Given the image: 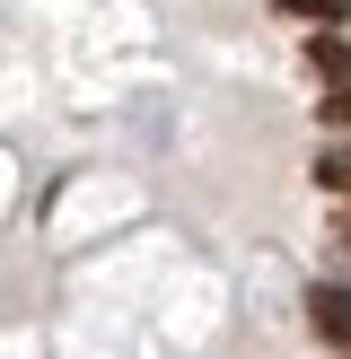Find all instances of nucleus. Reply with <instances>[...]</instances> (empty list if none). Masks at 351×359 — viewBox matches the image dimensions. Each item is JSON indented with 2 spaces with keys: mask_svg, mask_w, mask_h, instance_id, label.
I'll return each mask as SVG.
<instances>
[{
  "mask_svg": "<svg viewBox=\"0 0 351 359\" xmlns=\"http://www.w3.org/2000/svg\"><path fill=\"white\" fill-rule=\"evenodd\" d=\"M316 184H325V193H351V149H325V158H316Z\"/></svg>",
  "mask_w": 351,
  "mask_h": 359,
  "instance_id": "nucleus-2",
  "label": "nucleus"
},
{
  "mask_svg": "<svg viewBox=\"0 0 351 359\" xmlns=\"http://www.w3.org/2000/svg\"><path fill=\"white\" fill-rule=\"evenodd\" d=\"M316 70H333V79H351V44H343V35H316Z\"/></svg>",
  "mask_w": 351,
  "mask_h": 359,
  "instance_id": "nucleus-3",
  "label": "nucleus"
},
{
  "mask_svg": "<svg viewBox=\"0 0 351 359\" xmlns=\"http://www.w3.org/2000/svg\"><path fill=\"white\" fill-rule=\"evenodd\" d=\"M272 9H281V18H325V27H333L351 0H272Z\"/></svg>",
  "mask_w": 351,
  "mask_h": 359,
  "instance_id": "nucleus-4",
  "label": "nucleus"
},
{
  "mask_svg": "<svg viewBox=\"0 0 351 359\" xmlns=\"http://www.w3.org/2000/svg\"><path fill=\"white\" fill-rule=\"evenodd\" d=\"M343 237H351V210H343Z\"/></svg>",
  "mask_w": 351,
  "mask_h": 359,
  "instance_id": "nucleus-6",
  "label": "nucleus"
},
{
  "mask_svg": "<svg viewBox=\"0 0 351 359\" xmlns=\"http://www.w3.org/2000/svg\"><path fill=\"white\" fill-rule=\"evenodd\" d=\"M307 325L325 333V342H351V280H325V290L307 298Z\"/></svg>",
  "mask_w": 351,
  "mask_h": 359,
  "instance_id": "nucleus-1",
  "label": "nucleus"
},
{
  "mask_svg": "<svg viewBox=\"0 0 351 359\" xmlns=\"http://www.w3.org/2000/svg\"><path fill=\"white\" fill-rule=\"evenodd\" d=\"M325 123H351V79H333V88H325Z\"/></svg>",
  "mask_w": 351,
  "mask_h": 359,
  "instance_id": "nucleus-5",
  "label": "nucleus"
}]
</instances>
